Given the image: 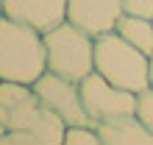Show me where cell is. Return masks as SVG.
<instances>
[{"label": "cell", "instance_id": "cell-1", "mask_svg": "<svg viewBox=\"0 0 153 145\" xmlns=\"http://www.w3.org/2000/svg\"><path fill=\"white\" fill-rule=\"evenodd\" d=\"M48 72L45 34L0 14V81L36 84Z\"/></svg>", "mask_w": 153, "mask_h": 145}, {"label": "cell", "instance_id": "cell-2", "mask_svg": "<svg viewBox=\"0 0 153 145\" xmlns=\"http://www.w3.org/2000/svg\"><path fill=\"white\" fill-rule=\"evenodd\" d=\"M95 72L114 87L139 95L150 87V56L111 31L95 39Z\"/></svg>", "mask_w": 153, "mask_h": 145}, {"label": "cell", "instance_id": "cell-3", "mask_svg": "<svg viewBox=\"0 0 153 145\" xmlns=\"http://www.w3.org/2000/svg\"><path fill=\"white\" fill-rule=\"evenodd\" d=\"M48 72H56L70 81H84L95 72V36L81 31L73 22H61L45 34Z\"/></svg>", "mask_w": 153, "mask_h": 145}, {"label": "cell", "instance_id": "cell-4", "mask_svg": "<svg viewBox=\"0 0 153 145\" xmlns=\"http://www.w3.org/2000/svg\"><path fill=\"white\" fill-rule=\"evenodd\" d=\"M81 98H84V106L95 120V126L120 120V117H134L137 112V95L114 87L111 81H106L97 72L81 81Z\"/></svg>", "mask_w": 153, "mask_h": 145}, {"label": "cell", "instance_id": "cell-5", "mask_svg": "<svg viewBox=\"0 0 153 145\" xmlns=\"http://www.w3.org/2000/svg\"><path fill=\"white\" fill-rule=\"evenodd\" d=\"M39 101L45 109L56 112L67 126H95V120L89 117L84 98H81V84L70 78H61L56 72H45V75L33 84Z\"/></svg>", "mask_w": 153, "mask_h": 145}, {"label": "cell", "instance_id": "cell-6", "mask_svg": "<svg viewBox=\"0 0 153 145\" xmlns=\"http://www.w3.org/2000/svg\"><path fill=\"white\" fill-rule=\"evenodd\" d=\"M42 101L31 84L0 81V123L6 131H31L42 114Z\"/></svg>", "mask_w": 153, "mask_h": 145}, {"label": "cell", "instance_id": "cell-7", "mask_svg": "<svg viewBox=\"0 0 153 145\" xmlns=\"http://www.w3.org/2000/svg\"><path fill=\"white\" fill-rule=\"evenodd\" d=\"M123 14H125L123 0H67V22L78 25L95 39L117 31V22Z\"/></svg>", "mask_w": 153, "mask_h": 145}, {"label": "cell", "instance_id": "cell-8", "mask_svg": "<svg viewBox=\"0 0 153 145\" xmlns=\"http://www.w3.org/2000/svg\"><path fill=\"white\" fill-rule=\"evenodd\" d=\"M3 14L48 34L67 22V0H3Z\"/></svg>", "mask_w": 153, "mask_h": 145}, {"label": "cell", "instance_id": "cell-9", "mask_svg": "<svg viewBox=\"0 0 153 145\" xmlns=\"http://www.w3.org/2000/svg\"><path fill=\"white\" fill-rule=\"evenodd\" d=\"M103 145H153V131L142 126L137 117H120L97 126Z\"/></svg>", "mask_w": 153, "mask_h": 145}, {"label": "cell", "instance_id": "cell-10", "mask_svg": "<svg viewBox=\"0 0 153 145\" xmlns=\"http://www.w3.org/2000/svg\"><path fill=\"white\" fill-rule=\"evenodd\" d=\"M117 34L125 42H131L134 48H139L145 56H153V20L123 14L120 22H117Z\"/></svg>", "mask_w": 153, "mask_h": 145}, {"label": "cell", "instance_id": "cell-11", "mask_svg": "<svg viewBox=\"0 0 153 145\" xmlns=\"http://www.w3.org/2000/svg\"><path fill=\"white\" fill-rule=\"evenodd\" d=\"M67 129L70 126L61 120L56 112H50V109H42L36 126L28 131L33 142L36 145H64V137H67Z\"/></svg>", "mask_w": 153, "mask_h": 145}, {"label": "cell", "instance_id": "cell-12", "mask_svg": "<svg viewBox=\"0 0 153 145\" xmlns=\"http://www.w3.org/2000/svg\"><path fill=\"white\" fill-rule=\"evenodd\" d=\"M64 145H103V137L97 126H70Z\"/></svg>", "mask_w": 153, "mask_h": 145}, {"label": "cell", "instance_id": "cell-13", "mask_svg": "<svg viewBox=\"0 0 153 145\" xmlns=\"http://www.w3.org/2000/svg\"><path fill=\"white\" fill-rule=\"evenodd\" d=\"M134 117L153 131V89L150 87L145 89V92L137 95V112H134Z\"/></svg>", "mask_w": 153, "mask_h": 145}, {"label": "cell", "instance_id": "cell-14", "mask_svg": "<svg viewBox=\"0 0 153 145\" xmlns=\"http://www.w3.org/2000/svg\"><path fill=\"white\" fill-rule=\"evenodd\" d=\"M125 14L131 17H145V20H153V0H123Z\"/></svg>", "mask_w": 153, "mask_h": 145}, {"label": "cell", "instance_id": "cell-15", "mask_svg": "<svg viewBox=\"0 0 153 145\" xmlns=\"http://www.w3.org/2000/svg\"><path fill=\"white\" fill-rule=\"evenodd\" d=\"M0 145H36L28 131H6L0 137Z\"/></svg>", "mask_w": 153, "mask_h": 145}, {"label": "cell", "instance_id": "cell-16", "mask_svg": "<svg viewBox=\"0 0 153 145\" xmlns=\"http://www.w3.org/2000/svg\"><path fill=\"white\" fill-rule=\"evenodd\" d=\"M150 89H153V56H150Z\"/></svg>", "mask_w": 153, "mask_h": 145}, {"label": "cell", "instance_id": "cell-17", "mask_svg": "<svg viewBox=\"0 0 153 145\" xmlns=\"http://www.w3.org/2000/svg\"><path fill=\"white\" fill-rule=\"evenodd\" d=\"M3 134H6V126H3V123H0V137H3Z\"/></svg>", "mask_w": 153, "mask_h": 145}, {"label": "cell", "instance_id": "cell-18", "mask_svg": "<svg viewBox=\"0 0 153 145\" xmlns=\"http://www.w3.org/2000/svg\"><path fill=\"white\" fill-rule=\"evenodd\" d=\"M0 14H3V0H0Z\"/></svg>", "mask_w": 153, "mask_h": 145}]
</instances>
